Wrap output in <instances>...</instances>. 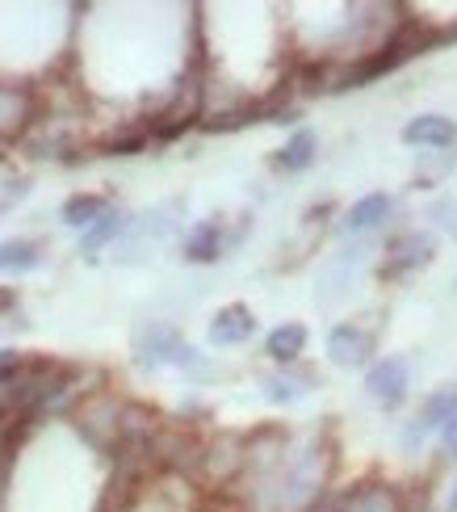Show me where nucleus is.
I'll list each match as a JSON object with an SVG mask.
<instances>
[{"mask_svg": "<svg viewBox=\"0 0 457 512\" xmlns=\"http://www.w3.org/2000/svg\"><path fill=\"white\" fill-rule=\"evenodd\" d=\"M407 387H411V370H407V361L403 357H382L374 370H369L365 378V391L374 403H382L386 412H395L399 403L407 399Z\"/></svg>", "mask_w": 457, "mask_h": 512, "instance_id": "1", "label": "nucleus"}, {"mask_svg": "<svg viewBox=\"0 0 457 512\" xmlns=\"http://www.w3.org/2000/svg\"><path fill=\"white\" fill-rule=\"evenodd\" d=\"M437 252V240L428 231H407V236H395L386 244V265H382V277H399V273H411L432 261Z\"/></svg>", "mask_w": 457, "mask_h": 512, "instance_id": "2", "label": "nucleus"}, {"mask_svg": "<svg viewBox=\"0 0 457 512\" xmlns=\"http://www.w3.org/2000/svg\"><path fill=\"white\" fill-rule=\"evenodd\" d=\"M135 349H139L143 366H164V361L181 366L185 353H189V345L177 336V328H168V324H147V328L135 336Z\"/></svg>", "mask_w": 457, "mask_h": 512, "instance_id": "3", "label": "nucleus"}, {"mask_svg": "<svg viewBox=\"0 0 457 512\" xmlns=\"http://www.w3.org/2000/svg\"><path fill=\"white\" fill-rule=\"evenodd\" d=\"M256 332V315L248 307H223L219 315H214V324H210V345L214 349H231V345H244V340H252Z\"/></svg>", "mask_w": 457, "mask_h": 512, "instance_id": "4", "label": "nucleus"}, {"mask_svg": "<svg viewBox=\"0 0 457 512\" xmlns=\"http://www.w3.org/2000/svg\"><path fill=\"white\" fill-rule=\"evenodd\" d=\"M453 139H457V126L445 114H420L403 126V143L411 147H437L441 152V147H453Z\"/></svg>", "mask_w": 457, "mask_h": 512, "instance_id": "5", "label": "nucleus"}, {"mask_svg": "<svg viewBox=\"0 0 457 512\" xmlns=\"http://www.w3.org/2000/svg\"><path fill=\"white\" fill-rule=\"evenodd\" d=\"M369 349H374V340H369L361 328H353V324H340V328L328 336V353H332L336 366H344V370L365 366Z\"/></svg>", "mask_w": 457, "mask_h": 512, "instance_id": "6", "label": "nucleus"}, {"mask_svg": "<svg viewBox=\"0 0 457 512\" xmlns=\"http://www.w3.org/2000/svg\"><path fill=\"white\" fill-rule=\"evenodd\" d=\"M395 210V202H390L386 194H369V198H361L353 210L344 215V231L348 236H361V231H374V227H382L386 223V215Z\"/></svg>", "mask_w": 457, "mask_h": 512, "instance_id": "7", "label": "nucleus"}, {"mask_svg": "<svg viewBox=\"0 0 457 512\" xmlns=\"http://www.w3.org/2000/svg\"><path fill=\"white\" fill-rule=\"evenodd\" d=\"M265 349H269V357H273V361H281V366H290V361H298V353L307 349V328H302V324H281V328H273V332H269Z\"/></svg>", "mask_w": 457, "mask_h": 512, "instance_id": "8", "label": "nucleus"}, {"mask_svg": "<svg viewBox=\"0 0 457 512\" xmlns=\"http://www.w3.org/2000/svg\"><path fill=\"white\" fill-rule=\"evenodd\" d=\"M453 416H457V387H441V391H432V395L424 399V408H420V416H416V429H420V433L441 429V424L453 420Z\"/></svg>", "mask_w": 457, "mask_h": 512, "instance_id": "9", "label": "nucleus"}, {"mask_svg": "<svg viewBox=\"0 0 457 512\" xmlns=\"http://www.w3.org/2000/svg\"><path fill=\"white\" fill-rule=\"evenodd\" d=\"M126 223H130V215H126V210H105V215L93 223V227H84V240H80V252H97L101 244H110L114 236H118V231H126Z\"/></svg>", "mask_w": 457, "mask_h": 512, "instance_id": "10", "label": "nucleus"}, {"mask_svg": "<svg viewBox=\"0 0 457 512\" xmlns=\"http://www.w3.org/2000/svg\"><path fill=\"white\" fill-rule=\"evenodd\" d=\"M315 131H294V139L281 147V156H277V168H286V173H302V168H311L315 164Z\"/></svg>", "mask_w": 457, "mask_h": 512, "instance_id": "11", "label": "nucleus"}, {"mask_svg": "<svg viewBox=\"0 0 457 512\" xmlns=\"http://www.w3.org/2000/svg\"><path fill=\"white\" fill-rule=\"evenodd\" d=\"M42 265V252L30 240H5L0 244V273H30Z\"/></svg>", "mask_w": 457, "mask_h": 512, "instance_id": "12", "label": "nucleus"}, {"mask_svg": "<svg viewBox=\"0 0 457 512\" xmlns=\"http://www.w3.org/2000/svg\"><path fill=\"white\" fill-rule=\"evenodd\" d=\"M219 252H223V231L219 223H202V227H193V236L185 240V256L189 261H219Z\"/></svg>", "mask_w": 457, "mask_h": 512, "instance_id": "13", "label": "nucleus"}, {"mask_svg": "<svg viewBox=\"0 0 457 512\" xmlns=\"http://www.w3.org/2000/svg\"><path fill=\"white\" fill-rule=\"evenodd\" d=\"M105 210H110V202L105 198H97V194H76V198H68L63 202V223L68 227H93Z\"/></svg>", "mask_w": 457, "mask_h": 512, "instance_id": "14", "label": "nucleus"}, {"mask_svg": "<svg viewBox=\"0 0 457 512\" xmlns=\"http://www.w3.org/2000/svg\"><path fill=\"white\" fill-rule=\"evenodd\" d=\"M265 395H269L273 403H294V399L307 395V378H290V374L269 378V382H265Z\"/></svg>", "mask_w": 457, "mask_h": 512, "instance_id": "15", "label": "nucleus"}, {"mask_svg": "<svg viewBox=\"0 0 457 512\" xmlns=\"http://www.w3.org/2000/svg\"><path fill=\"white\" fill-rule=\"evenodd\" d=\"M441 441H445V450H449V454L457 458V416L441 424Z\"/></svg>", "mask_w": 457, "mask_h": 512, "instance_id": "16", "label": "nucleus"}, {"mask_svg": "<svg viewBox=\"0 0 457 512\" xmlns=\"http://www.w3.org/2000/svg\"><path fill=\"white\" fill-rule=\"evenodd\" d=\"M13 307V290H0V311Z\"/></svg>", "mask_w": 457, "mask_h": 512, "instance_id": "17", "label": "nucleus"}, {"mask_svg": "<svg viewBox=\"0 0 457 512\" xmlns=\"http://www.w3.org/2000/svg\"><path fill=\"white\" fill-rule=\"evenodd\" d=\"M449 512H457V487H453V496H449Z\"/></svg>", "mask_w": 457, "mask_h": 512, "instance_id": "18", "label": "nucleus"}]
</instances>
